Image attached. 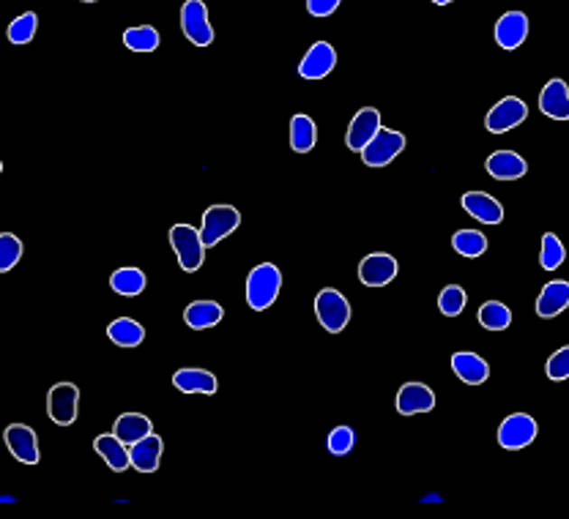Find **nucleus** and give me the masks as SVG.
<instances>
[{
  "label": "nucleus",
  "mask_w": 569,
  "mask_h": 519,
  "mask_svg": "<svg viewBox=\"0 0 569 519\" xmlns=\"http://www.w3.org/2000/svg\"><path fill=\"white\" fill-rule=\"evenodd\" d=\"M225 318V309L217 301H192L183 311V323L195 331H206Z\"/></svg>",
  "instance_id": "23"
},
{
  "label": "nucleus",
  "mask_w": 569,
  "mask_h": 519,
  "mask_svg": "<svg viewBox=\"0 0 569 519\" xmlns=\"http://www.w3.org/2000/svg\"><path fill=\"white\" fill-rule=\"evenodd\" d=\"M124 44L132 52H154L159 47V31L151 25H137L124 33Z\"/></svg>",
  "instance_id": "31"
},
{
  "label": "nucleus",
  "mask_w": 569,
  "mask_h": 519,
  "mask_svg": "<svg viewBox=\"0 0 569 519\" xmlns=\"http://www.w3.org/2000/svg\"><path fill=\"white\" fill-rule=\"evenodd\" d=\"M77 404H79V388L74 383H58L50 388L47 412L58 427H69L77 422Z\"/></svg>",
  "instance_id": "9"
},
{
  "label": "nucleus",
  "mask_w": 569,
  "mask_h": 519,
  "mask_svg": "<svg viewBox=\"0 0 569 519\" xmlns=\"http://www.w3.org/2000/svg\"><path fill=\"white\" fill-rule=\"evenodd\" d=\"M318 143V126L310 116H294L291 121V148L296 153H310Z\"/></svg>",
  "instance_id": "27"
},
{
  "label": "nucleus",
  "mask_w": 569,
  "mask_h": 519,
  "mask_svg": "<svg viewBox=\"0 0 569 519\" xmlns=\"http://www.w3.org/2000/svg\"><path fill=\"white\" fill-rule=\"evenodd\" d=\"M170 246L178 257V265L186 273H195L206 263V241L203 233L192 225H175L170 227Z\"/></svg>",
  "instance_id": "1"
},
{
  "label": "nucleus",
  "mask_w": 569,
  "mask_h": 519,
  "mask_svg": "<svg viewBox=\"0 0 569 519\" xmlns=\"http://www.w3.org/2000/svg\"><path fill=\"white\" fill-rule=\"evenodd\" d=\"M23 257V241L14 233H0V271H12Z\"/></svg>",
  "instance_id": "35"
},
{
  "label": "nucleus",
  "mask_w": 569,
  "mask_h": 519,
  "mask_svg": "<svg viewBox=\"0 0 569 519\" xmlns=\"http://www.w3.org/2000/svg\"><path fill=\"white\" fill-rule=\"evenodd\" d=\"M566 252H564V244L558 241L555 233H545L542 236V255H539V265L545 271H555L561 263H564Z\"/></svg>",
  "instance_id": "33"
},
{
  "label": "nucleus",
  "mask_w": 569,
  "mask_h": 519,
  "mask_svg": "<svg viewBox=\"0 0 569 519\" xmlns=\"http://www.w3.org/2000/svg\"><path fill=\"white\" fill-rule=\"evenodd\" d=\"M181 31L183 36L198 44V47H209L214 42V28L209 23V9L203 0H186L181 9Z\"/></svg>",
  "instance_id": "7"
},
{
  "label": "nucleus",
  "mask_w": 569,
  "mask_h": 519,
  "mask_svg": "<svg viewBox=\"0 0 569 519\" xmlns=\"http://www.w3.org/2000/svg\"><path fill=\"white\" fill-rule=\"evenodd\" d=\"M397 260L387 252H372L359 263V279L367 287H387L397 276Z\"/></svg>",
  "instance_id": "10"
},
{
  "label": "nucleus",
  "mask_w": 569,
  "mask_h": 519,
  "mask_svg": "<svg viewBox=\"0 0 569 519\" xmlns=\"http://www.w3.org/2000/svg\"><path fill=\"white\" fill-rule=\"evenodd\" d=\"M435 6H446V4H452V0H433Z\"/></svg>",
  "instance_id": "39"
},
{
  "label": "nucleus",
  "mask_w": 569,
  "mask_h": 519,
  "mask_svg": "<svg viewBox=\"0 0 569 519\" xmlns=\"http://www.w3.org/2000/svg\"><path fill=\"white\" fill-rule=\"evenodd\" d=\"M462 208H465L468 217H473L482 225H499L504 219V205L496 197H490L488 191H468V194H462Z\"/></svg>",
  "instance_id": "13"
},
{
  "label": "nucleus",
  "mask_w": 569,
  "mask_h": 519,
  "mask_svg": "<svg viewBox=\"0 0 569 519\" xmlns=\"http://www.w3.org/2000/svg\"><path fill=\"white\" fill-rule=\"evenodd\" d=\"M528 116V107H526V101L518 98V96H504L501 101L493 104V110L488 113L485 118V126L490 134H504V132H512L518 129Z\"/></svg>",
  "instance_id": "8"
},
{
  "label": "nucleus",
  "mask_w": 569,
  "mask_h": 519,
  "mask_svg": "<svg viewBox=\"0 0 569 519\" xmlns=\"http://www.w3.org/2000/svg\"><path fill=\"white\" fill-rule=\"evenodd\" d=\"M528 36V17L523 12H507L496 23V44L501 50H518Z\"/></svg>",
  "instance_id": "18"
},
{
  "label": "nucleus",
  "mask_w": 569,
  "mask_h": 519,
  "mask_svg": "<svg viewBox=\"0 0 569 519\" xmlns=\"http://www.w3.org/2000/svg\"><path fill=\"white\" fill-rule=\"evenodd\" d=\"M452 372L468 385H482L490 377V364L477 353H454L452 356Z\"/></svg>",
  "instance_id": "20"
},
{
  "label": "nucleus",
  "mask_w": 569,
  "mask_h": 519,
  "mask_svg": "<svg viewBox=\"0 0 569 519\" xmlns=\"http://www.w3.org/2000/svg\"><path fill=\"white\" fill-rule=\"evenodd\" d=\"M433 407H435V394L424 383H406L397 394V412L400 415L430 412Z\"/></svg>",
  "instance_id": "16"
},
{
  "label": "nucleus",
  "mask_w": 569,
  "mask_h": 519,
  "mask_svg": "<svg viewBox=\"0 0 569 519\" xmlns=\"http://www.w3.org/2000/svg\"><path fill=\"white\" fill-rule=\"evenodd\" d=\"M107 337L118 348H137L145 339V329L137 320H132V318H118V320H113L107 326Z\"/></svg>",
  "instance_id": "26"
},
{
  "label": "nucleus",
  "mask_w": 569,
  "mask_h": 519,
  "mask_svg": "<svg viewBox=\"0 0 569 519\" xmlns=\"http://www.w3.org/2000/svg\"><path fill=\"white\" fill-rule=\"evenodd\" d=\"M465 301H468V298H465V290L457 287V284H449V287H443L441 295H438V309L443 311L446 318H457V315H462Z\"/></svg>",
  "instance_id": "34"
},
{
  "label": "nucleus",
  "mask_w": 569,
  "mask_h": 519,
  "mask_svg": "<svg viewBox=\"0 0 569 519\" xmlns=\"http://www.w3.org/2000/svg\"><path fill=\"white\" fill-rule=\"evenodd\" d=\"M566 306H569V282L555 279V282L542 287V292L536 298V315L547 320V318L561 315Z\"/></svg>",
  "instance_id": "22"
},
{
  "label": "nucleus",
  "mask_w": 569,
  "mask_h": 519,
  "mask_svg": "<svg viewBox=\"0 0 569 519\" xmlns=\"http://www.w3.org/2000/svg\"><path fill=\"white\" fill-rule=\"evenodd\" d=\"M342 0H307V12L312 17H329L340 9Z\"/></svg>",
  "instance_id": "38"
},
{
  "label": "nucleus",
  "mask_w": 569,
  "mask_h": 519,
  "mask_svg": "<svg viewBox=\"0 0 569 519\" xmlns=\"http://www.w3.org/2000/svg\"><path fill=\"white\" fill-rule=\"evenodd\" d=\"M536 432L539 427L528 412H512L499 427V446L507 451H520L536 440Z\"/></svg>",
  "instance_id": "4"
},
{
  "label": "nucleus",
  "mask_w": 569,
  "mask_h": 519,
  "mask_svg": "<svg viewBox=\"0 0 569 519\" xmlns=\"http://www.w3.org/2000/svg\"><path fill=\"white\" fill-rule=\"evenodd\" d=\"M145 273L140 271V268H118L113 276H110V284H113V290L118 292V295H126V298H132V295H140L143 290H145Z\"/></svg>",
  "instance_id": "29"
},
{
  "label": "nucleus",
  "mask_w": 569,
  "mask_h": 519,
  "mask_svg": "<svg viewBox=\"0 0 569 519\" xmlns=\"http://www.w3.org/2000/svg\"><path fill=\"white\" fill-rule=\"evenodd\" d=\"M403 151H406V134L395 132V129H381L372 137V143L361 151V162L367 167H387Z\"/></svg>",
  "instance_id": "6"
},
{
  "label": "nucleus",
  "mask_w": 569,
  "mask_h": 519,
  "mask_svg": "<svg viewBox=\"0 0 569 519\" xmlns=\"http://www.w3.org/2000/svg\"><path fill=\"white\" fill-rule=\"evenodd\" d=\"M315 315L329 334H340L350 323V303L340 290L326 287L315 295Z\"/></svg>",
  "instance_id": "3"
},
{
  "label": "nucleus",
  "mask_w": 569,
  "mask_h": 519,
  "mask_svg": "<svg viewBox=\"0 0 569 519\" xmlns=\"http://www.w3.org/2000/svg\"><path fill=\"white\" fill-rule=\"evenodd\" d=\"M384 126H381V113H378L375 107H361L356 116H353V121H350V126H348V134H345V145L350 148V151H364L369 143H372V137L381 132Z\"/></svg>",
  "instance_id": "11"
},
{
  "label": "nucleus",
  "mask_w": 569,
  "mask_h": 519,
  "mask_svg": "<svg viewBox=\"0 0 569 519\" xmlns=\"http://www.w3.org/2000/svg\"><path fill=\"white\" fill-rule=\"evenodd\" d=\"M452 246H454L457 255L473 260V257H482L488 252V238L477 230H457L452 236Z\"/></svg>",
  "instance_id": "30"
},
{
  "label": "nucleus",
  "mask_w": 569,
  "mask_h": 519,
  "mask_svg": "<svg viewBox=\"0 0 569 519\" xmlns=\"http://www.w3.org/2000/svg\"><path fill=\"white\" fill-rule=\"evenodd\" d=\"M132 451V468L140 470V473H154L159 468V459H162V451H164V443L159 435H148L143 440H137L135 446H129Z\"/></svg>",
  "instance_id": "24"
},
{
  "label": "nucleus",
  "mask_w": 569,
  "mask_h": 519,
  "mask_svg": "<svg viewBox=\"0 0 569 519\" xmlns=\"http://www.w3.org/2000/svg\"><path fill=\"white\" fill-rule=\"evenodd\" d=\"M82 4H97V0H82Z\"/></svg>",
  "instance_id": "40"
},
{
  "label": "nucleus",
  "mask_w": 569,
  "mask_h": 519,
  "mask_svg": "<svg viewBox=\"0 0 569 519\" xmlns=\"http://www.w3.org/2000/svg\"><path fill=\"white\" fill-rule=\"evenodd\" d=\"M337 66V52L329 42H315L307 55L302 58V66H299V74L304 79H323L334 71Z\"/></svg>",
  "instance_id": "12"
},
{
  "label": "nucleus",
  "mask_w": 569,
  "mask_h": 519,
  "mask_svg": "<svg viewBox=\"0 0 569 519\" xmlns=\"http://www.w3.org/2000/svg\"><path fill=\"white\" fill-rule=\"evenodd\" d=\"M539 110L553 121H569V85L564 79H547L539 93Z\"/></svg>",
  "instance_id": "14"
},
{
  "label": "nucleus",
  "mask_w": 569,
  "mask_h": 519,
  "mask_svg": "<svg viewBox=\"0 0 569 519\" xmlns=\"http://www.w3.org/2000/svg\"><path fill=\"white\" fill-rule=\"evenodd\" d=\"M545 372H547V377H550V380H555V383L569 380V345H566V348H561V350H555V353L547 358Z\"/></svg>",
  "instance_id": "37"
},
{
  "label": "nucleus",
  "mask_w": 569,
  "mask_h": 519,
  "mask_svg": "<svg viewBox=\"0 0 569 519\" xmlns=\"http://www.w3.org/2000/svg\"><path fill=\"white\" fill-rule=\"evenodd\" d=\"M93 449H97V454L107 462V468L110 470H116V473H124L129 465H132V451H129V446L113 432H105V435H99L97 440H93Z\"/></svg>",
  "instance_id": "19"
},
{
  "label": "nucleus",
  "mask_w": 569,
  "mask_h": 519,
  "mask_svg": "<svg viewBox=\"0 0 569 519\" xmlns=\"http://www.w3.org/2000/svg\"><path fill=\"white\" fill-rule=\"evenodd\" d=\"M6 446L12 451V457L17 462H25V465H36L39 462V440H36V432L25 424H12L6 427Z\"/></svg>",
  "instance_id": "15"
},
{
  "label": "nucleus",
  "mask_w": 569,
  "mask_h": 519,
  "mask_svg": "<svg viewBox=\"0 0 569 519\" xmlns=\"http://www.w3.org/2000/svg\"><path fill=\"white\" fill-rule=\"evenodd\" d=\"M36 28H39L36 12H25V14H20V17L9 25V42L23 47V44H28V42L36 36Z\"/></svg>",
  "instance_id": "32"
},
{
  "label": "nucleus",
  "mask_w": 569,
  "mask_h": 519,
  "mask_svg": "<svg viewBox=\"0 0 569 519\" xmlns=\"http://www.w3.org/2000/svg\"><path fill=\"white\" fill-rule=\"evenodd\" d=\"M477 320L482 323V329L488 331H507L512 326V309L504 306L501 301H488L480 306Z\"/></svg>",
  "instance_id": "28"
},
{
  "label": "nucleus",
  "mask_w": 569,
  "mask_h": 519,
  "mask_svg": "<svg viewBox=\"0 0 569 519\" xmlns=\"http://www.w3.org/2000/svg\"><path fill=\"white\" fill-rule=\"evenodd\" d=\"M238 225H241L238 208H233V205H211L209 211L203 214V225H201V233H203L206 246H217V244L225 241Z\"/></svg>",
  "instance_id": "5"
},
{
  "label": "nucleus",
  "mask_w": 569,
  "mask_h": 519,
  "mask_svg": "<svg viewBox=\"0 0 569 519\" xmlns=\"http://www.w3.org/2000/svg\"><path fill=\"white\" fill-rule=\"evenodd\" d=\"M326 446H329V451H331L334 457H345V454H350L353 446H356V432H353L350 427H334V430L329 432V438H326Z\"/></svg>",
  "instance_id": "36"
},
{
  "label": "nucleus",
  "mask_w": 569,
  "mask_h": 519,
  "mask_svg": "<svg viewBox=\"0 0 569 519\" xmlns=\"http://www.w3.org/2000/svg\"><path fill=\"white\" fill-rule=\"evenodd\" d=\"M113 432H116L126 446H135L137 440L148 438V435L154 432V427H151V419H148V415H143V412H124V415H118V422H116Z\"/></svg>",
  "instance_id": "25"
},
{
  "label": "nucleus",
  "mask_w": 569,
  "mask_h": 519,
  "mask_svg": "<svg viewBox=\"0 0 569 519\" xmlns=\"http://www.w3.org/2000/svg\"><path fill=\"white\" fill-rule=\"evenodd\" d=\"M173 385H175L178 391H183V394H206V396H211V394H217L219 380H217V375L209 372V369L186 366V369H178V372L173 375Z\"/></svg>",
  "instance_id": "17"
},
{
  "label": "nucleus",
  "mask_w": 569,
  "mask_h": 519,
  "mask_svg": "<svg viewBox=\"0 0 569 519\" xmlns=\"http://www.w3.org/2000/svg\"><path fill=\"white\" fill-rule=\"evenodd\" d=\"M485 167H488V172L496 181H518V178H523L528 172L526 159L520 153H515V151H496V153H490Z\"/></svg>",
  "instance_id": "21"
},
{
  "label": "nucleus",
  "mask_w": 569,
  "mask_h": 519,
  "mask_svg": "<svg viewBox=\"0 0 569 519\" xmlns=\"http://www.w3.org/2000/svg\"><path fill=\"white\" fill-rule=\"evenodd\" d=\"M279 287H282V271L274 263H260L247 276V303L255 311H263L276 301Z\"/></svg>",
  "instance_id": "2"
}]
</instances>
